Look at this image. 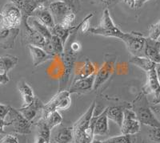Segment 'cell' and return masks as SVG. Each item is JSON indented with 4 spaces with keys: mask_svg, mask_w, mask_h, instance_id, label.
<instances>
[{
    "mask_svg": "<svg viewBox=\"0 0 160 143\" xmlns=\"http://www.w3.org/2000/svg\"><path fill=\"white\" fill-rule=\"evenodd\" d=\"M96 102L93 101L88 109L72 126L74 143H91L94 140L97 115L94 114Z\"/></svg>",
    "mask_w": 160,
    "mask_h": 143,
    "instance_id": "cell-1",
    "label": "cell"
},
{
    "mask_svg": "<svg viewBox=\"0 0 160 143\" xmlns=\"http://www.w3.org/2000/svg\"><path fill=\"white\" fill-rule=\"evenodd\" d=\"M131 106L141 124L149 127L160 126V121L157 119L153 113L149 101L145 93L142 92L139 93L136 98L131 103Z\"/></svg>",
    "mask_w": 160,
    "mask_h": 143,
    "instance_id": "cell-2",
    "label": "cell"
},
{
    "mask_svg": "<svg viewBox=\"0 0 160 143\" xmlns=\"http://www.w3.org/2000/svg\"><path fill=\"white\" fill-rule=\"evenodd\" d=\"M88 32L93 35H102L105 37H114L119 40H121L124 35L123 31H121L112 20L108 9H105L103 11L102 19L98 28H91Z\"/></svg>",
    "mask_w": 160,
    "mask_h": 143,
    "instance_id": "cell-3",
    "label": "cell"
},
{
    "mask_svg": "<svg viewBox=\"0 0 160 143\" xmlns=\"http://www.w3.org/2000/svg\"><path fill=\"white\" fill-rule=\"evenodd\" d=\"M76 52L73 51L68 45H65L64 52L61 56L62 62V73L59 80V88L58 91L65 90L68 87V82L71 79L72 70L75 65V61L77 58Z\"/></svg>",
    "mask_w": 160,
    "mask_h": 143,
    "instance_id": "cell-4",
    "label": "cell"
},
{
    "mask_svg": "<svg viewBox=\"0 0 160 143\" xmlns=\"http://www.w3.org/2000/svg\"><path fill=\"white\" fill-rule=\"evenodd\" d=\"M71 105V93L68 89L58 91L56 94L48 101L44 104L41 118H44L53 111L68 109Z\"/></svg>",
    "mask_w": 160,
    "mask_h": 143,
    "instance_id": "cell-5",
    "label": "cell"
},
{
    "mask_svg": "<svg viewBox=\"0 0 160 143\" xmlns=\"http://www.w3.org/2000/svg\"><path fill=\"white\" fill-rule=\"evenodd\" d=\"M121 40L125 44L132 56H144L146 37L140 32H124Z\"/></svg>",
    "mask_w": 160,
    "mask_h": 143,
    "instance_id": "cell-6",
    "label": "cell"
},
{
    "mask_svg": "<svg viewBox=\"0 0 160 143\" xmlns=\"http://www.w3.org/2000/svg\"><path fill=\"white\" fill-rule=\"evenodd\" d=\"M115 61H116L115 56L111 55V54H107L105 56V61L103 64L95 75L93 91H96L111 78V75L115 71Z\"/></svg>",
    "mask_w": 160,
    "mask_h": 143,
    "instance_id": "cell-7",
    "label": "cell"
},
{
    "mask_svg": "<svg viewBox=\"0 0 160 143\" xmlns=\"http://www.w3.org/2000/svg\"><path fill=\"white\" fill-rule=\"evenodd\" d=\"M2 22L1 25L11 28H18L22 19V12L11 3L5 4L2 10Z\"/></svg>",
    "mask_w": 160,
    "mask_h": 143,
    "instance_id": "cell-8",
    "label": "cell"
},
{
    "mask_svg": "<svg viewBox=\"0 0 160 143\" xmlns=\"http://www.w3.org/2000/svg\"><path fill=\"white\" fill-rule=\"evenodd\" d=\"M8 116L10 117V121L14 129V131L16 134H22V135L31 134V126L33 124L31 121L26 119L18 109L11 107Z\"/></svg>",
    "mask_w": 160,
    "mask_h": 143,
    "instance_id": "cell-9",
    "label": "cell"
},
{
    "mask_svg": "<svg viewBox=\"0 0 160 143\" xmlns=\"http://www.w3.org/2000/svg\"><path fill=\"white\" fill-rule=\"evenodd\" d=\"M22 41L27 45H33L42 48L46 44V40L36 30H35L28 24V20H22Z\"/></svg>",
    "mask_w": 160,
    "mask_h": 143,
    "instance_id": "cell-10",
    "label": "cell"
},
{
    "mask_svg": "<svg viewBox=\"0 0 160 143\" xmlns=\"http://www.w3.org/2000/svg\"><path fill=\"white\" fill-rule=\"evenodd\" d=\"M141 123L138 120L136 114L132 108H126L124 109V117L122 125L120 127L122 134L135 135L140 131Z\"/></svg>",
    "mask_w": 160,
    "mask_h": 143,
    "instance_id": "cell-11",
    "label": "cell"
},
{
    "mask_svg": "<svg viewBox=\"0 0 160 143\" xmlns=\"http://www.w3.org/2000/svg\"><path fill=\"white\" fill-rule=\"evenodd\" d=\"M43 107L44 104L42 102V101L38 97H35L33 102H31L29 105H22L18 110L22 114L26 119L34 124V122H35L37 119L38 120L41 118Z\"/></svg>",
    "mask_w": 160,
    "mask_h": 143,
    "instance_id": "cell-12",
    "label": "cell"
},
{
    "mask_svg": "<svg viewBox=\"0 0 160 143\" xmlns=\"http://www.w3.org/2000/svg\"><path fill=\"white\" fill-rule=\"evenodd\" d=\"M19 28H11L0 26V48L11 49L14 48L15 40L19 34Z\"/></svg>",
    "mask_w": 160,
    "mask_h": 143,
    "instance_id": "cell-13",
    "label": "cell"
},
{
    "mask_svg": "<svg viewBox=\"0 0 160 143\" xmlns=\"http://www.w3.org/2000/svg\"><path fill=\"white\" fill-rule=\"evenodd\" d=\"M48 9L51 11L55 24H59L62 23L63 19L70 13L73 12L69 6L62 1H55L51 3L48 6Z\"/></svg>",
    "mask_w": 160,
    "mask_h": 143,
    "instance_id": "cell-14",
    "label": "cell"
},
{
    "mask_svg": "<svg viewBox=\"0 0 160 143\" xmlns=\"http://www.w3.org/2000/svg\"><path fill=\"white\" fill-rule=\"evenodd\" d=\"M95 74L85 79L72 81L68 90L71 94H83L91 92L94 88Z\"/></svg>",
    "mask_w": 160,
    "mask_h": 143,
    "instance_id": "cell-15",
    "label": "cell"
},
{
    "mask_svg": "<svg viewBox=\"0 0 160 143\" xmlns=\"http://www.w3.org/2000/svg\"><path fill=\"white\" fill-rule=\"evenodd\" d=\"M144 56L148 57L155 64L160 63V42L152 40L149 37H146Z\"/></svg>",
    "mask_w": 160,
    "mask_h": 143,
    "instance_id": "cell-16",
    "label": "cell"
},
{
    "mask_svg": "<svg viewBox=\"0 0 160 143\" xmlns=\"http://www.w3.org/2000/svg\"><path fill=\"white\" fill-rule=\"evenodd\" d=\"M142 92L146 95L154 94V96L158 95L160 93V83L157 77L155 68H153L147 72V82L142 87Z\"/></svg>",
    "mask_w": 160,
    "mask_h": 143,
    "instance_id": "cell-17",
    "label": "cell"
},
{
    "mask_svg": "<svg viewBox=\"0 0 160 143\" xmlns=\"http://www.w3.org/2000/svg\"><path fill=\"white\" fill-rule=\"evenodd\" d=\"M126 108H132L131 103H123V105H112L107 108V115L108 119L116 123L119 128L123 121L124 109Z\"/></svg>",
    "mask_w": 160,
    "mask_h": 143,
    "instance_id": "cell-18",
    "label": "cell"
},
{
    "mask_svg": "<svg viewBox=\"0 0 160 143\" xmlns=\"http://www.w3.org/2000/svg\"><path fill=\"white\" fill-rule=\"evenodd\" d=\"M31 17L36 18L39 22L44 24L46 27H48L50 30H52L53 28H55V26L56 25L51 11H49L48 8H47L46 5L40 6L39 8H37L32 13Z\"/></svg>",
    "mask_w": 160,
    "mask_h": 143,
    "instance_id": "cell-19",
    "label": "cell"
},
{
    "mask_svg": "<svg viewBox=\"0 0 160 143\" xmlns=\"http://www.w3.org/2000/svg\"><path fill=\"white\" fill-rule=\"evenodd\" d=\"M95 72V67L89 59H86L85 61L79 64L76 67L75 72V77L73 81L78 80L85 79L91 76L94 75Z\"/></svg>",
    "mask_w": 160,
    "mask_h": 143,
    "instance_id": "cell-20",
    "label": "cell"
},
{
    "mask_svg": "<svg viewBox=\"0 0 160 143\" xmlns=\"http://www.w3.org/2000/svg\"><path fill=\"white\" fill-rule=\"evenodd\" d=\"M28 48L30 50L31 55L32 56L33 65L35 68L38 67L40 64L47 62L48 61L53 59L55 56L47 53L42 48L38 47L33 46V45H28Z\"/></svg>",
    "mask_w": 160,
    "mask_h": 143,
    "instance_id": "cell-21",
    "label": "cell"
},
{
    "mask_svg": "<svg viewBox=\"0 0 160 143\" xmlns=\"http://www.w3.org/2000/svg\"><path fill=\"white\" fill-rule=\"evenodd\" d=\"M108 118L107 115V108L97 115L95 125V136H105L109 134Z\"/></svg>",
    "mask_w": 160,
    "mask_h": 143,
    "instance_id": "cell-22",
    "label": "cell"
},
{
    "mask_svg": "<svg viewBox=\"0 0 160 143\" xmlns=\"http://www.w3.org/2000/svg\"><path fill=\"white\" fill-rule=\"evenodd\" d=\"M79 28L80 24L78 26H74L71 28H66L62 27V25H60V24H56L55 26V28L51 30V32L52 35H56L57 37H58L62 40V42L63 43L64 45H66L68 40H69L70 36L74 32H76Z\"/></svg>",
    "mask_w": 160,
    "mask_h": 143,
    "instance_id": "cell-23",
    "label": "cell"
},
{
    "mask_svg": "<svg viewBox=\"0 0 160 143\" xmlns=\"http://www.w3.org/2000/svg\"><path fill=\"white\" fill-rule=\"evenodd\" d=\"M55 143H71L74 141L72 127H61L57 130L53 136Z\"/></svg>",
    "mask_w": 160,
    "mask_h": 143,
    "instance_id": "cell-24",
    "label": "cell"
},
{
    "mask_svg": "<svg viewBox=\"0 0 160 143\" xmlns=\"http://www.w3.org/2000/svg\"><path fill=\"white\" fill-rule=\"evenodd\" d=\"M18 89L23 100V105H29L35 100V96L34 91L25 81H20L18 83Z\"/></svg>",
    "mask_w": 160,
    "mask_h": 143,
    "instance_id": "cell-25",
    "label": "cell"
},
{
    "mask_svg": "<svg viewBox=\"0 0 160 143\" xmlns=\"http://www.w3.org/2000/svg\"><path fill=\"white\" fill-rule=\"evenodd\" d=\"M129 63L145 71L146 72L155 68V63L151 61L146 56H132L130 58Z\"/></svg>",
    "mask_w": 160,
    "mask_h": 143,
    "instance_id": "cell-26",
    "label": "cell"
},
{
    "mask_svg": "<svg viewBox=\"0 0 160 143\" xmlns=\"http://www.w3.org/2000/svg\"><path fill=\"white\" fill-rule=\"evenodd\" d=\"M18 58L15 56L7 55L0 56V73H8L10 70L16 66Z\"/></svg>",
    "mask_w": 160,
    "mask_h": 143,
    "instance_id": "cell-27",
    "label": "cell"
},
{
    "mask_svg": "<svg viewBox=\"0 0 160 143\" xmlns=\"http://www.w3.org/2000/svg\"><path fill=\"white\" fill-rule=\"evenodd\" d=\"M28 24H29V25L31 26V28L36 30L38 33L41 34L45 38L46 41L49 40L51 38V36H52L51 30L48 27H46L44 24H42V23L39 22L35 17H30L28 19Z\"/></svg>",
    "mask_w": 160,
    "mask_h": 143,
    "instance_id": "cell-28",
    "label": "cell"
},
{
    "mask_svg": "<svg viewBox=\"0 0 160 143\" xmlns=\"http://www.w3.org/2000/svg\"><path fill=\"white\" fill-rule=\"evenodd\" d=\"M33 125L38 127V137H41L46 141H50L51 136V129L48 126V124L44 121V119H42V118H40Z\"/></svg>",
    "mask_w": 160,
    "mask_h": 143,
    "instance_id": "cell-29",
    "label": "cell"
},
{
    "mask_svg": "<svg viewBox=\"0 0 160 143\" xmlns=\"http://www.w3.org/2000/svg\"><path fill=\"white\" fill-rule=\"evenodd\" d=\"M42 119H44V121H46V123L48 124V126L52 130V129L55 128L58 125H61V123L62 121V115L59 114L58 111L55 110V111H53V112L50 113L49 114L42 118Z\"/></svg>",
    "mask_w": 160,
    "mask_h": 143,
    "instance_id": "cell-30",
    "label": "cell"
},
{
    "mask_svg": "<svg viewBox=\"0 0 160 143\" xmlns=\"http://www.w3.org/2000/svg\"><path fill=\"white\" fill-rule=\"evenodd\" d=\"M136 138L135 135H127L121 134L118 136H115L108 139L102 141L103 143H135Z\"/></svg>",
    "mask_w": 160,
    "mask_h": 143,
    "instance_id": "cell-31",
    "label": "cell"
},
{
    "mask_svg": "<svg viewBox=\"0 0 160 143\" xmlns=\"http://www.w3.org/2000/svg\"><path fill=\"white\" fill-rule=\"evenodd\" d=\"M50 42L52 45L55 55L61 56L62 54L64 52V49H65V45L62 42V40L58 37H57L56 35H52L51 38L50 39Z\"/></svg>",
    "mask_w": 160,
    "mask_h": 143,
    "instance_id": "cell-32",
    "label": "cell"
},
{
    "mask_svg": "<svg viewBox=\"0 0 160 143\" xmlns=\"http://www.w3.org/2000/svg\"><path fill=\"white\" fill-rule=\"evenodd\" d=\"M148 138L151 143H160V126L150 127Z\"/></svg>",
    "mask_w": 160,
    "mask_h": 143,
    "instance_id": "cell-33",
    "label": "cell"
},
{
    "mask_svg": "<svg viewBox=\"0 0 160 143\" xmlns=\"http://www.w3.org/2000/svg\"><path fill=\"white\" fill-rule=\"evenodd\" d=\"M148 37L152 40H158L160 37V20L157 24L151 26L149 30V35Z\"/></svg>",
    "mask_w": 160,
    "mask_h": 143,
    "instance_id": "cell-34",
    "label": "cell"
},
{
    "mask_svg": "<svg viewBox=\"0 0 160 143\" xmlns=\"http://www.w3.org/2000/svg\"><path fill=\"white\" fill-rule=\"evenodd\" d=\"M75 13L71 12L70 13L69 15H68L65 18L63 19V20L62 21L60 25H62V27L66 28H71L73 26V23L75 22Z\"/></svg>",
    "mask_w": 160,
    "mask_h": 143,
    "instance_id": "cell-35",
    "label": "cell"
},
{
    "mask_svg": "<svg viewBox=\"0 0 160 143\" xmlns=\"http://www.w3.org/2000/svg\"><path fill=\"white\" fill-rule=\"evenodd\" d=\"M93 13H90L88 16L83 19V20L80 23V29H81V32L82 33H85V32H88L91 28L90 27V19L93 17Z\"/></svg>",
    "mask_w": 160,
    "mask_h": 143,
    "instance_id": "cell-36",
    "label": "cell"
},
{
    "mask_svg": "<svg viewBox=\"0 0 160 143\" xmlns=\"http://www.w3.org/2000/svg\"><path fill=\"white\" fill-rule=\"evenodd\" d=\"M69 6L71 9L74 13H76L80 9V3L79 0H60Z\"/></svg>",
    "mask_w": 160,
    "mask_h": 143,
    "instance_id": "cell-37",
    "label": "cell"
},
{
    "mask_svg": "<svg viewBox=\"0 0 160 143\" xmlns=\"http://www.w3.org/2000/svg\"><path fill=\"white\" fill-rule=\"evenodd\" d=\"M122 0H96V2L101 6L104 7L105 9H108L113 6L116 5L118 3L122 2Z\"/></svg>",
    "mask_w": 160,
    "mask_h": 143,
    "instance_id": "cell-38",
    "label": "cell"
},
{
    "mask_svg": "<svg viewBox=\"0 0 160 143\" xmlns=\"http://www.w3.org/2000/svg\"><path fill=\"white\" fill-rule=\"evenodd\" d=\"M0 143H19V141L16 136L12 134H8L0 139Z\"/></svg>",
    "mask_w": 160,
    "mask_h": 143,
    "instance_id": "cell-39",
    "label": "cell"
},
{
    "mask_svg": "<svg viewBox=\"0 0 160 143\" xmlns=\"http://www.w3.org/2000/svg\"><path fill=\"white\" fill-rule=\"evenodd\" d=\"M10 3L16 6L17 8L21 11V12H23L26 9V2L24 0H8Z\"/></svg>",
    "mask_w": 160,
    "mask_h": 143,
    "instance_id": "cell-40",
    "label": "cell"
},
{
    "mask_svg": "<svg viewBox=\"0 0 160 143\" xmlns=\"http://www.w3.org/2000/svg\"><path fill=\"white\" fill-rule=\"evenodd\" d=\"M10 109H11V106L9 105L0 104V118L5 119L6 117L9 114Z\"/></svg>",
    "mask_w": 160,
    "mask_h": 143,
    "instance_id": "cell-41",
    "label": "cell"
},
{
    "mask_svg": "<svg viewBox=\"0 0 160 143\" xmlns=\"http://www.w3.org/2000/svg\"><path fill=\"white\" fill-rule=\"evenodd\" d=\"M151 108L152 109L153 113L156 117L157 119L160 121V104L157 105H151Z\"/></svg>",
    "mask_w": 160,
    "mask_h": 143,
    "instance_id": "cell-42",
    "label": "cell"
},
{
    "mask_svg": "<svg viewBox=\"0 0 160 143\" xmlns=\"http://www.w3.org/2000/svg\"><path fill=\"white\" fill-rule=\"evenodd\" d=\"M9 125H11V121H5V119L0 118V134H5L4 128H5L6 126H9Z\"/></svg>",
    "mask_w": 160,
    "mask_h": 143,
    "instance_id": "cell-43",
    "label": "cell"
},
{
    "mask_svg": "<svg viewBox=\"0 0 160 143\" xmlns=\"http://www.w3.org/2000/svg\"><path fill=\"white\" fill-rule=\"evenodd\" d=\"M138 0H122V2L124 3H126L127 5L131 8H136L137 3H138Z\"/></svg>",
    "mask_w": 160,
    "mask_h": 143,
    "instance_id": "cell-44",
    "label": "cell"
},
{
    "mask_svg": "<svg viewBox=\"0 0 160 143\" xmlns=\"http://www.w3.org/2000/svg\"><path fill=\"white\" fill-rule=\"evenodd\" d=\"M10 81L8 73H0V84H5Z\"/></svg>",
    "mask_w": 160,
    "mask_h": 143,
    "instance_id": "cell-45",
    "label": "cell"
},
{
    "mask_svg": "<svg viewBox=\"0 0 160 143\" xmlns=\"http://www.w3.org/2000/svg\"><path fill=\"white\" fill-rule=\"evenodd\" d=\"M153 105H157V104H160V93L158 95L155 96L154 97V99H153Z\"/></svg>",
    "mask_w": 160,
    "mask_h": 143,
    "instance_id": "cell-46",
    "label": "cell"
},
{
    "mask_svg": "<svg viewBox=\"0 0 160 143\" xmlns=\"http://www.w3.org/2000/svg\"><path fill=\"white\" fill-rule=\"evenodd\" d=\"M155 71H156V74L157 77H158V81L160 83V63L159 64H155Z\"/></svg>",
    "mask_w": 160,
    "mask_h": 143,
    "instance_id": "cell-47",
    "label": "cell"
},
{
    "mask_svg": "<svg viewBox=\"0 0 160 143\" xmlns=\"http://www.w3.org/2000/svg\"><path fill=\"white\" fill-rule=\"evenodd\" d=\"M148 1H149V0H138V3H137L136 8H140L142 5H144L146 3L148 2Z\"/></svg>",
    "mask_w": 160,
    "mask_h": 143,
    "instance_id": "cell-48",
    "label": "cell"
},
{
    "mask_svg": "<svg viewBox=\"0 0 160 143\" xmlns=\"http://www.w3.org/2000/svg\"><path fill=\"white\" fill-rule=\"evenodd\" d=\"M46 141L43 139L42 138H41V137H38L37 138V140L36 141H35V143H45Z\"/></svg>",
    "mask_w": 160,
    "mask_h": 143,
    "instance_id": "cell-49",
    "label": "cell"
},
{
    "mask_svg": "<svg viewBox=\"0 0 160 143\" xmlns=\"http://www.w3.org/2000/svg\"><path fill=\"white\" fill-rule=\"evenodd\" d=\"M91 143H103L102 141H98V140H93Z\"/></svg>",
    "mask_w": 160,
    "mask_h": 143,
    "instance_id": "cell-50",
    "label": "cell"
},
{
    "mask_svg": "<svg viewBox=\"0 0 160 143\" xmlns=\"http://www.w3.org/2000/svg\"><path fill=\"white\" fill-rule=\"evenodd\" d=\"M2 14L0 13V24H2Z\"/></svg>",
    "mask_w": 160,
    "mask_h": 143,
    "instance_id": "cell-51",
    "label": "cell"
},
{
    "mask_svg": "<svg viewBox=\"0 0 160 143\" xmlns=\"http://www.w3.org/2000/svg\"><path fill=\"white\" fill-rule=\"evenodd\" d=\"M45 143H51V142H50V141H46Z\"/></svg>",
    "mask_w": 160,
    "mask_h": 143,
    "instance_id": "cell-52",
    "label": "cell"
}]
</instances>
